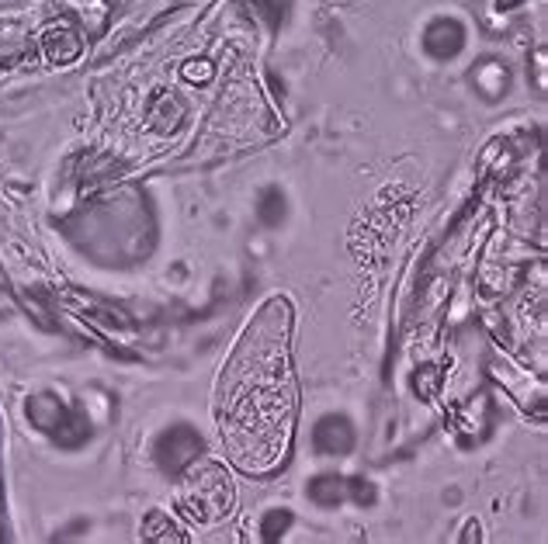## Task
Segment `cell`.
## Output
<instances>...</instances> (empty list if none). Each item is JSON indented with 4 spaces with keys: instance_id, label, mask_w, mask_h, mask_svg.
<instances>
[{
    "instance_id": "cell-5",
    "label": "cell",
    "mask_w": 548,
    "mask_h": 544,
    "mask_svg": "<svg viewBox=\"0 0 548 544\" xmlns=\"http://www.w3.org/2000/svg\"><path fill=\"white\" fill-rule=\"evenodd\" d=\"M313 441L323 454H347L354 447V430L344 416H327V420H320V427H316Z\"/></svg>"
},
{
    "instance_id": "cell-9",
    "label": "cell",
    "mask_w": 548,
    "mask_h": 544,
    "mask_svg": "<svg viewBox=\"0 0 548 544\" xmlns=\"http://www.w3.org/2000/svg\"><path fill=\"white\" fill-rule=\"evenodd\" d=\"M257 4H261V14L271 18V25H278L281 14H285V0H257Z\"/></svg>"
},
{
    "instance_id": "cell-7",
    "label": "cell",
    "mask_w": 548,
    "mask_h": 544,
    "mask_svg": "<svg viewBox=\"0 0 548 544\" xmlns=\"http://www.w3.org/2000/svg\"><path fill=\"white\" fill-rule=\"evenodd\" d=\"M344 479H337V475H323L320 482H316L313 489H309V496L316 499V503H323V506H333V503H340L344 499Z\"/></svg>"
},
{
    "instance_id": "cell-2",
    "label": "cell",
    "mask_w": 548,
    "mask_h": 544,
    "mask_svg": "<svg viewBox=\"0 0 548 544\" xmlns=\"http://www.w3.org/2000/svg\"><path fill=\"white\" fill-rule=\"evenodd\" d=\"M184 503H188V510L195 513L198 520H212L226 510L229 486H226V479H222V472L216 465H209L202 475H195L191 489L184 493Z\"/></svg>"
},
{
    "instance_id": "cell-3",
    "label": "cell",
    "mask_w": 548,
    "mask_h": 544,
    "mask_svg": "<svg viewBox=\"0 0 548 544\" xmlns=\"http://www.w3.org/2000/svg\"><path fill=\"white\" fill-rule=\"evenodd\" d=\"M202 451V441H198L195 430L188 427H174L170 434L160 437V465L167 468V472H181L184 465H191L195 461V454Z\"/></svg>"
},
{
    "instance_id": "cell-8",
    "label": "cell",
    "mask_w": 548,
    "mask_h": 544,
    "mask_svg": "<svg viewBox=\"0 0 548 544\" xmlns=\"http://www.w3.org/2000/svg\"><path fill=\"white\" fill-rule=\"evenodd\" d=\"M281 215H285V195L281 191H264V201H261V219L268 226H278Z\"/></svg>"
},
{
    "instance_id": "cell-1",
    "label": "cell",
    "mask_w": 548,
    "mask_h": 544,
    "mask_svg": "<svg viewBox=\"0 0 548 544\" xmlns=\"http://www.w3.org/2000/svg\"><path fill=\"white\" fill-rule=\"evenodd\" d=\"M292 389L285 364V305L268 309V340L261 323L250 326L229 371V396L222 392V434L243 468H268L285 454Z\"/></svg>"
},
{
    "instance_id": "cell-4",
    "label": "cell",
    "mask_w": 548,
    "mask_h": 544,
    "mask_svg": "<svg viewBox=\"0 0 548 544\" xmlns=\"http://www.w3.org/2000/svg\"><path fill=\"white\" fill-rule=\"evenodd\" d=\"M465 46V28L455 18H438L427 25L424 32V49L434 59H455Z\"/></svg>"
},
{
    "instance_id": "cell-10",
    "label": "cell",
    "mask_w": 548,
    "mask_h": 544,
    "mask_svg": "<svg viewBox=\"0 0 548 544\" xmlns=\"http://www.w3.org/2000/svg\"><path fill=\"white\" fill-rule=\"evenodd\" d=\"M288 520H292L288 513H271L268 524H264V534H268V538H278V531H285Z\"/></svg>"
},
{
    "instance_id": "cell-6",
    "label": "cell",
    "mask_w": 548,
    "mask_h": 544,
    "mask_svg": "<svg viewBox=\"0 0 548 544\" xmlns=\"http://www.w3.org/2000/svg\"><path fill=\"white\" fill-rule=\"evenodd\" d=\"M472 80H476V84L483 87V91L490 94V98H496V94H500L503 87H507V70H503V66L496 63V59H486V63L479 66L476 73H472Z\"/></svg>"
}]
</instances>
